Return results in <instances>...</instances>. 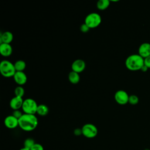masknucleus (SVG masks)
Segmentation results:
<instances>
[{
	"label": "nucleus",
	"mask_w": 150,
	"mask_h": 150,
	"mask_svg": "<svg viewBox=\"0 0 150 150\" xmlns=\"http://www.w3.org/2000/svg\"><path fill=\"white\" fill-rule=\"evenodd\" d=\"M82 135L87 138H93L98 134V129L93 124L87 123L84 124L81 128Z\"/></svg>",
	"instance_id": "423d86ee"
},
{
	"label": "nucleus",
	"mask_w": 150,
	"mask_h": 150,
	"mask_svg": "<svg viewBox=\"0 0 150 150\" xmlns=\"http://www.w3.org/2000/svg\"><path fill=\"white\" fill-rule=\"evenodd\" d=\"M13 77L16 83H17L18 86H22L26 83L28 80L27 76L23 71H16Z\"/></svg>",
	"instance_id": "9b49d317"
},
{
	"label": "nucleus",
	"mask_w": 150,
	"mask_h": 150,
	"mask_svg": "<svg viewBox=\"0 0 150 150\" xmlns=\"http://www.w3.org/2000/svg\"><path fill=\"white\" fill-rule=\"evenodd\" d=\"M12 53V47L10 44L1 43L0 44V53L4 57H8Z\"/></svg>",
	"instance_id": "ddd939ff"
},
{
	"label": "nucleus",
	"mask_w": 150,
	"mask_h": 150,
	"mask_svg": "<svg viewBox=\"0 0 150 150\" xmlns=\"http://www.w3.org/2000/svg\"><path fill=\"white\" fill-rule=\"evenodd\" d=\"M23 103V100L22 97L15 96L11 98L9 102V105L13 110H19L22 108Z\"/></svg>",
	"instance_id": "f8f14e48"
},
{
	"label": "nucleus",
	"mask_w": 150,
	"mask_h": 150,
	"mask_svg": "<svg viewBox=\"0 0 150 150\" xmlns=\"http://www.w3.org/2000/svg\"><path fill=\"white\" fill-rule=\"evenodd\" d=\"M101 22V17L97 12H92L88 14L84 19V23L90 28L93 29L98 26Z\"/></svg>",
	"instance_id": "20e7f679"
},
{
	"label": "nucleus",
	"mask_w": 150,
	"mask_h": 150,
	"mask_svg": "<svg viewBox=\"0 0 150 150\" xmlns=\"http://www.w3.org/2000/svg\"><path fill=\"white\" fill-rule=\"evenodd\" d=\"M110 1L109 0H100L97 2L96 6L100 11L105 10L110 6Z\"/></svg>",
	"instance_id": "f3484780"
},
{
	"label": "nucleus",
	"mask_w": 150,
	"mask_h": 150,
	"mask_svg": "<svg viewBox=\"0 0 150 150\" xmlns=\"http://www.w3.org/2000/svg\"><path fill=\"white\" fill-rule=\"evenodd\" d=\"M15 96L19 97H23L25 94V89L22 86H18L14 90Z\"/></svg>",
	"instance_id": "6ab92c4d"
},
{
	"label": "nucleus",
	"mask_w": 150,
	"mask_h": 150,
	"mask_svg": "<svg viewBox=\"0 0 150 150\" xmlns=\"http://www.w3.org/2000/svg\"><path fill=\"white\" fill-rule=\"evenodd\" d=\"M129 96L125 91L119 90L115 92L114 94V99L117 104L123 105L128 103Z\"/></svg>",
	"instance_id": "0eeeda50"
},
{
	"label": "nucleus",
	"mask_w": 150,
	"mask_h": 150,
	"mask_svg": "<svg viewBox=\"0 0 150 150\" xmlns=\"http://www.w3.org/2000/svg\"><path fill=\"white\" fill-rule=\"evenodd\" d=\"M35 143L36 142H35L33 139L31 138H28L24 141L23 147L28 149H30V148L35 145Z\"/></svg>",
	"instance_id": "aec40b11"
},
{
	"label": "nucleus",
	"mask_w": 150,
	"mask_h": 150,
	"mask_svg": "<svg viewBox=\"0 0 150 150\" xmlns=\"http://www.w3.org/2000/svg\"><path fill=\"white\" fill-rule=\"evenodd\" d=\"M74 134L76 135H79V134H82V132H81V128L79 129V128H77L74 130Z\"/></svg>",
	"instance_id": "a878e982"
},
{
	"label": "nucleus",
	"mask_w": 150,
	"mask_h": 150,
	"mask_svg": "<svg viewBox=\"0 0 150 150\" xmlns=\"http://www.w3.org/2000/svg\"><path fill=\"white\" fill-rule=\"evenodd\" d=\"M143 59L150 56V43L144 42L140 45L138 47V53Z\"/></svg>",
	"instance_id": "9d476101"
},
{
	"label": "nucleus",
	"mask_w": 150,
	"mask_h": 150,
	"mask_svg": "<svg viewBox=\"0 0 150 150\" xmlns=\"http://www.w3.org/2000/svg\"><path fill=\"white\" fill-rule=\"evenodd\" d=\"M71 71L80 73L83 72L86 68V63L84 60L82 59H76L71 64Z\"/></svg>",
	"instance_id": "6e6552de"
},
{
	"label": "nucleus",
	"mask_w": 150,
	"mask_h": 150,
	"mask_svg": "<svg viewBox=\"0 0 150 150\" xmlns=\"http://www.w3.org/2000/svg\"><path fill=\"white\" fill-rule=\"evenodd\" d=\"M14 66L16 71H23L26 68V64L25 61L22 60H18L14 63Z\"/></svg>",
	"instance_id": "a211bd4d"
},
{
	"label": "nucleus",
	"mask_w": 150,
	"mask_h": 150,
	"mask_svg": "<svg viewBox=\"0 0 150 150\" xmlns=\"http://www.w3.org/2000/svg\"><path fill=\"white\" fill-rule=\"evenodd\" d=\"M38 125V119L35 114H25L19 119V127L25 131H32Z\"/></svg>",
	"instance_id": "f257e3e1"
},
{
	"label": "nucleus",
	"mask_w": 150,
	"mask_h": 150,
	"mask_svg": "<svg viewBox=\"0 0 150 150\" xmlns=\"http://www.w3.org/2000/svg\"><path fill=\"white\" fill-rule=\"evenodd\" d=\"M19 150H30V149H27V148H21Z\"/></svg>",
	"instance_id": "cd10ccee"
},
{
	"label": "nucleus",
	"mask_w": 150,
	"mask_h": 150,
	"mask_svg": "<svg viewBox=\"0 0 150 150\" xmlns=\"http://www.w3.org/2000/svg\"><path fill=\"white\" fill-rule=\"evenodd\" d=\"M80 29L81 32H82L83 33H87L90 30V28L85 23H84L81 25L80 27Z\"/></svg>",
	"instance_id": "5701e85b"
},
{
	"label": "nucleus",
	"mask_w": 150,
	"mask_h": 150,
	"mask_svg": "<svg viewBox=\"0 0 150 150\" xmlns=\"http://www.w3.org/2000/svg\"><path fill=\"white\" fill-rule=\"evenodd\" d=\"M30 150H44V148L40 144L35 143Z\"/></svg>",
	"instance_id": "4be33fe9"
},
{
	"label": "nucleus",
	"mask_w": 150,
	"mask_h": 150,
	"mask_svg": "<svg viewBox=\"0 0 150 150\" xmlns=\"http://www.w3.org/2000/svg\"><path fill=\"white\" fill-rule=\"evenodd\" d=\"M23 114H22V112L19 110H13L12 115L19 120L22 116Z\"/></svg>",
	"instance_id": "b1692460"
},
{
	"label": "nucleus",
	"mask_w": 150,
	"mask_h": 150,
	"mask_svg": "<svg viewBox=\"0 0 150 150\" xmlns=\"http://www.w3.org/2000/svg\"><path fill=\"white\" fill-rule=\"evenodd\" d=\"M0 72L4 77H13L16 73L14 64L7 60H4L0 63Z\"/></svg>",
	"instance_id": "7ed1b4c3"
},
{
	"label": "nucleus",
	"mask_w": 150,
	"mask_h": 150,
	"mask_svg": "<svg viewBox=\"0 0 150 150\" xmlns=\"http://www.w3.org/2000/svg\"><path fill=\"white\" fill-rule=\"evenodd\" d=\"M139 102V98L135 94H132L129 96L128 103L131 105H136Z\"/></svg>",
	"instance_id": "412c9836"
},
{
	"label": "nucleus",
	"mask_w": 150,
	"mask_h": 150,
	"mask_svg": "<svg viewBox=\"0 0 150 150\" xmlns=\"http://www.w3.org/2000/svg\"><path fill=\"white\" fill-rule=\"evenodd\" d=\"M5 127L9 129H14L19 126V120L13 115H8L4 120Z\"/></svg>",
	"instance_id": "1a4fd4ad"
},
{
	"label": "nucleus",
	"mask_w": 150,
	"mask_h": 150,
	"mask_svg": "<svg viewBox=\"0 0 150 150\" xmlns=\"http://www.w3.org/2000/svg\"><path fill=\"white\" fill-rule=\"evenodd\" d=\"M13 39V35L9 31H5L1 33L0 42L1 43L10 44Z\"/></svg>",
	"instance_id": "4468645a"
},
{
	"label": "nucleus",
	"mask_w": 150,
	"mask_h": 150,
	"mask_svg": "<svg viewBox=\"0 0 150 150\" xmlns=\"http://www.w3.org/2000/svg\"><path fill=\"white\" fill-rule=\"evenodd\" d=\"M38 106V105L35 100L33 98H28L23 100L22 109L25 114H35Z\"/></svg>",
	"instance_id": "39448f33"
},
{
	"label": "nucleus",
	"mask_w": 150,
	"mask_h": 150,
	"mask_svg": "<svg viewBox=\"0 0 150 150\" xmlns=\"http://www.w3.org/2000/svg\"><path fill=\"white\" fill-rule=\"evenodd\" d=\"M148 69H148L146 66H145V65L144 64V66L142 67V68L140 70H141L142 72H146V71H148Z\"/></svg>",
	"instance_id": "bb28decb"
},
{
	"label": "nucleus",
	"mask_w": 150,
	"mask_h": 150,
	"mask_svg": "<svg viewBox=\"0 0 150 150\" xmlns=\"http://www.w3.org/2000/svg\"><path fill=\"white\" fill-rule=\"evenodd\" d=\"M144 59V65L146 66L148 69H150V56Z\"/></svg>",
	"instance_id": "393cba45"
},
{
	"label": "nucleus",
	"mask_w": 150,
	"mask_h": 150,
	"mask_svg": "<svg viewBox=\"0 0 150 150\" xmlns=\"http://www.w3.org/2000/svg\"><path fill=\"white\" fill-rule=\"evenodd\" d=\"M49 112V108L48 107L43 104H39L38 106L36 113L40 116H45Z\"/></svg>",
	"instance_id": "dca6fc26"
},
{
	"label": "nucleus",
	"mask_w": 150,
	"mask_h": 150,
	"mask_svg": "<svg viewBox=\"0 0 150 150\" xmlns=\"http://www.w3.org/2000/svg\"><path fill=\"white\" fill-rule=\"evenodd\" d=\"M144 64V59L138 54H132L128 56L125 61L126 67L131 71L140 70Z\"/></svg>",
	"instance_id": "f03ea898"
},
{
	"label": "nucleus",
	"mask_w": 150,
	"mask_h": 150,
	"mask_svg": "<svg viewBox=\"0 0 150 150\" xmlns=\"http://www.w3.org/2000/svg\"><path fill=\"white\" fill-rule=\"evenodd\" d=\"M68 79L69 81L74 84H77L80 80V77L79 73L74 72L73 71H71L68 75Z\"/></svg>",
	"instance_id": "2eb2a0df"
}]
</instances>
